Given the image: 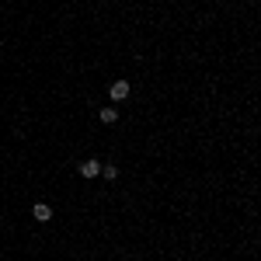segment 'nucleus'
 <instances>
[{
	"label": "nucleus",
	"mask_w": 261,
	"mask_h": 261,
	"mask_svg": "<svg viewBox=\"0 0 261 261\" xmlns=\"http://www.w3.org/2000/svg\"><path fill=\"white\" fill-rule=\"evenodd\" d=\"M115 119H119V112H115L112 105H108V108H101V122H108V125H112Z\"/></svg>",
	"instance_id": "obj_4"
},
{
	"label": "nucleus",
	"mask_w": 261,
	"mask_h": 261,
	"mask_svg": "<svg viewBox=\"0 0 261 261\" xmlns=\"http://www.w3.org/2000/svg\"><path fill=\"white\" fill-rule=\"evenodd\" d=\"M125 98H129V84L115 81V84H112V101H125Z\"/></svg>",
	"instance_id": "obj_2"
},
{
	"label": "nucleus",
	"mask_w": 261,
	"mask_h": 261,
	"mask_svg": "<svg viewBox=\"0 0 261 261\" xmlns=\"http://www.w3.org/2000/svg\"><path fill=\"white\" fill-rule=\"evenodd\" d=\"M32 216H35V220H39V223H49V220H53V209H49L45 202H39V205L32 209Z\"/></svg>",
	"instance_id": "obj_3"
},
{
	"label": "nucleus",
	"mask_w": 261,
	"mask_h": 261,
	"mask_svg": "<svg viewBox=\"0 0 261 261\" xmlns=\"http://www.w3.org/2000/svg\"><path fill=\"white\" fill-rule=\"evenodd\" d=\"M81 174H84V178H98V174H101V161H84L81 164Z\"/></svg>",
	"instance_id": "obj_1"
}]
</instances>
